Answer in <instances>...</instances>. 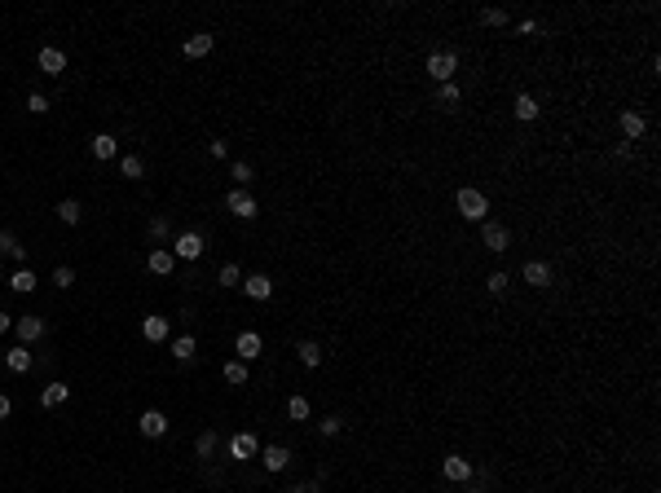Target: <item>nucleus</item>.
Masks as SVG:
<instances>
[{"label":"nucleus","instance_id":"f257e3e1","mask_svg":"<svg viewBox=\"0 0 661 493\" xmlns=\"http://www.w3.org/2000/svg\"><path fill=\"white\" fill-rule=\"evenodd\" d=\"M454 203H459V216H463V221H476V225H480V221L489 216V198L480 194V189H459Z\"/></svg>","mask_w":661,"mask_h":493},{"label":"nucleus","instance_id":"f03ea898","mask_svg":"<svg viewBox=\"0 0 661 493\" xmlns=\"http://www.w3.org/2000/svg\"><path fill=\"white\" fill-rule=\"evenodd\" d=\"M454 71H459V57H454V53H432V57H428V75L437 80V84H450Z\"/></svg>","mask_w":661,"mask_h":493},{"label":"nucleus","instance_id":"7ed1b4c3","mask_svg":"<svg viewBox=\"0 0 661 493\" xmlns=\"http://www.w3.org/2000/svg\"><path fill=\"white\" fill-rule=\"evenodd\" d=\"M172 256H176V260H199V256H203V234H194V230L176 234V243H172Z\"/></svg>","mask_w":661,"mask_h":493},{"label":"nucleus","instance_id":"20e7f679","mask_svg":"<svg viewBox=\"0 0 661 493\" xmlns=\"http://www.w3.org/2000/svg\"><path fill=\"white\" fill-rule=\"evenodd\" d=\"M260 348H264V339H260L256 331H243V335L234 339V353H238V362H256V357H260Z\"/></svg>","mask_w":661,"mask_h":493},{"label":"nucleus","instance_id":"39448f33","mask_svg":"<svg viewBox=\"0 0 661 493\" xmlns=\"http://www.w3.org/2000/svg\"><path fill=\"white\" fill-rule=\"evenodd\" d=\"M225 207H230V212L238 216V221H251V216H256V212H260V207H256V198H251V194H247V189H234V194H230V198H225Z\"/></svg>","mask_w":661,"mask_h":493},{"label":"nucleus","instance_id":"423d86ee","mask_svg":"<svg viewBox=\"0 0 661 493\" xmlns=\"http://www.w3.org/2000/svg\"><path fill=\"white\" fill-rule=\"evenodd\" d=\"M256 454H260V440L251 436V431H238V436L230 440V458H243L247 463V458H256Z\"/></svg>","mask_w":661,"mask_h":493},{"label":"nucleus","instance_id":"0eeeda50","mask_svg":"<svg viewBox=\"0 0 661 493\" xmlns=\"http://www.w3.org/2000/svg\"><path fill=\"white\" fill-rule=\"evenodd\" d=\"M137 427H141V436L154 440V436H163V431H167V414L163 410H141V423Z\"/></svg>","mask_w":661,"mask_h":493},{"label":"nucleus","instance_id":"6e6552de","mask_svg":"<svg viewBox=\"0 0 661 493\" xmlns=\"http://www.w3.org/2000/svg\"><path fill=\"white\" fill-rule=\"evenodd\" d=\"M14 331H18V339H22V344H35V339L44 335V322L35 317V313H27V317H18V322H14Z\"/></svg>","mask_w":661,"mask_h":493},{"label":"nucleus","instance_id":"1a4fd4ad","mask_svg":"<svg viewBox=\"0 0 661 493\" xmlns=\"http://www.w3.org/2000/svg\"><path fill=\"white\" fill-rule=\"evenodd\" d=\"M485 230H480V238H485V247L489 251H507V243H511V234L502 230V225H494V221H480Z\"/></svg>","mask_w":661,"mask_h":493},{"label":"nucleus","instance_id":"9d476101","mask_svg":"<svg viewBox=\"0 0 661 493\" xmlns=\"http://www.w3.org/2000/svg\"><path fill=\"white\" fill-rule=\"evenodd\" d=\"M441 472H446V480H454V485H463V480H472V463L459 458V454H450L446 463H441Z\"/></svg>","mask_w":661,"mask_h":493},{"label":"nucleus","instance_id":"9b49d317","mask_svg":"<svg viewBox=\"0 0 661 493\" xmlns=\"http://www.w3.org/2000/svg\"><path fill=\"white\" fill-rule=\"evenodd\" d=\"M35 62H40L44 75H62V71H66V53H62V49H40Z\"/></svg>","mask_w":661,"mask_h":493},{"label":"nucleus","instance_id":"f8f14e48","mask_svg":"<svg viewBox=\"0 0 661 493\" xmlns=\"http://www.w3.org/2000/svg\"><path fill=\"white\" fill-rule=\"evenodd\" d=\"M5 366L14 370V375H27V370H31V348H27V344L9 348V353H5Z\"/></svg>","mask_w":661,"mask_h":493},{"label":"nucleus","instance_id":"ddd939ff","mask_svg":"<svg viewBox=\"0 0 661 493\" xmlns=\"http://www.w3.org/2000/svg\"><path fill=\"white\" fill-rule=\"evenodd\" d=\"M525 282H529V286H551V264L525 260Z\"/></svg>","mask_w":661,"mask_h":493},{"label":"nucleus","instance_id":"4468645a","mask_svg":"<svg viewBox=\"0 0 661 493\" xmlns=\"http://www.w3.org/2000/svg\"><path fill=\"white\" fill-rule=\"evenodd\" d=\"M622 132H626L631 141H640L644 132H648V119H644L640 111H622Z\"/></svg>","mask_w":661,"mask_h":493},{"label":"nucleus","instance_id":"2eb2a0df","mask_svg":"<svg viewBox=\"0 0 661 493\" xmlns=\"http://www.w3.org/2000/svg\"><path fill=\"white\" fill-rule=\"evenodd\" d=\"M167 331H172V326H167V317H141V335H146L150 344H163Z\"/></svg>","mask_w":661,"mask_h":493},{"label":"nucleus","instance_id":"dca6fc26","mask_svg":"<svg viewBox=\"0 0 661 493\" xmlns=\"http://www.w3.org/2000/svg\"><path fill=\"white\" fill-rule=\"evenodd\" d=\"M260 463H264V472H282V467L291 463V454H287L282 445H269V449H260Z\"/></svg>","mask_w":661,"mask_h":493},{"label":"nucleus","instance_id":"f3484780","mask_svg":"<svg viewBox=\"0 0 661 493\" xmlns=\"http://www.w3.org/2000/svg\"><path fill=\"white\" fill-rule=\"evenodd\" d=\"M115 154H119V141L111 137V132H98V137H93V159L106 163V159H115Z\"/></svg>","mask_w":661,"mask_h":493},{"label":"nucleus","instance_id":"a211bd4d","mask_svg":"<svg viewBox=\"0 0 661 493\" xmlns=\"http://www.w3.org/2000/svg\"><path fill=\"white\" fill-rule=\"evenodd\" d=\"M212 44H216V40H212L208 31H194V35L185 40V57H208V53H212Z\"/></svg>","mask_w":661,"mask_h":493},{"label":"nucleus","instance_id":"6ab92c4d","mask_svg":"<svg viewBox=\"0 0 661 493\" xmlns=\"http://www.w3.org/2000/svg\"><path fill=\"white\" fill-rule=\"evenodd\" d=\"M146 264H150V273H159V278H163V273H172V269H176V256H172L167 247H159V251H150V260H146Z\"/></svg>","mask_w":661,"mask_h":493},{"label":"nucleus","instance_id":"aec40b11","mask_svg":"<svg viewBox=\"0 0 661 493\" xmlns=\"http://www.w3.org/2000/svg\"><path fill=\"white\" fill-rule=\"evenodd\" d=\"M243 291H247L251 299H269V295H273V282L264 278V273H251V278L243 282Z\"/></svg>","mask_w":661,"mask_h":493},{"label":"nucleus","instance_id":"412c9836","mask_svg":"<svg viewBox=\"0 0 661 493\" xmlns=\"http://www.w3.org/2000/svg\"><path fill=\"white\" fill-rule=\"evenodd\" d=\"M296 357H300V366H305V370H318V366H322V348H318L314 339H305V344H300V348H296Z\"/></svg>","mask_w":661,"mask_h":493},{"label":"nucleus","instance_id":"4be33fe9","mask_svg":"<svg viewBox=\"0 0 661 493\" xmlns=\"http://www.w3.org/2000/svg\"><path fill=\"white\" fill-rule=\"evenodd\" d=\"M538 111H543V106H538L534 97H529V93H520V97H516V119H520V124H534V119H538Z\"/></svg>","mask_w":661,"mask_h":493},{"label":"nucleus","instance_id":"5701e85b","mask_svg":"<svg viewBox=\"0 0 661 493\" xmlns=\"http://www.w3.org/2000/svg\"><path fill=\"white\" fill-rule=\"evenodd\" d=\"M80 216H84V207H80L75 198H62V203H57V221H62V225H80Z\"/></svg>","mask_w":661,"mask_h":493},{"label":"nucleus","instance_id":"b1692460","mask_svg":"<svg viewBox=\"0 0 661 493\" xmlns=\"http://www.w3.org/2000/svg\"><path fill=\"white\" fill-rule=\"evenodd\" d=\"M119 172H124L128 181H141V176H146V163H141L137 154H124V159H119Z\"/></svg>","mask_w":661,"mask_h":493},{"label":"nucleus","instance_id":"393cba45","mask_svg":"<svg viewBox=\"0 0 661 493\" xmlns=\"http://www.w3.org/2000/svg\"><path fill=\"white\" fill-rule=\"evenodd\" d=\"M216 286H225V291H230V286H243V269H238V264H221V273H216Z\"/></svg>","mask_w":661,"mask_h":493},{"label":"nucleus","instance_id":"a878e982","mask_svg":"<svg viewBox=\"0 0 661 493\" xmlns=\"http://www.w3.org/2000/svg\"><path fill=\"white\" fill-rule=\"evenodd\" d=\"M0 251H5V256H14V260H27V247H22L9 230H0Z\"/></svg>","mask_w":661,"mask_h":493},{"label":"nucleus","instance_id":"bb28decb","mask_svg":"<svg viewBox=\"0 0 661 493\" xmlns=\"http://www.w3.org/2000/svg\"><path fill=\"white\" fill-rule=\"evenodd\" d=\"M9 286H14L18 295H31V291H35V273H31V269H18L14 278H9Z\"/></svg>","mask_w":661,"mask_h":493},{"label":"nucleus","instance_id":"cd10ccee","mask_svg":"<svg viewBox=\"0 0 661 493\" xmlns=\"http://www.w3.org/2000/svg\"><path fill=\"white\" fill-rule=\"evenodd\" d=\"M172 353H176V362H190V357L199 353V344H194V335H181V339L172 344Z\"/></svg>","mask_w":661,"mask_h":493},{"label":"nucleus","instance_id":"c85d7f7f","mask_svg":"<svg viewBox=\"0 0 661 493\" xmlns=\"http://www.w3.org/2000/svg\"><path fill=\"white\" fill-rule=\"evenodd\" d=\"M309 414H314V410H309V401H305V396H291V401H287V418H296V423H305Z\"/></svg>","mask_w":661,"mask_h":493},{"label":"nucleus","instance_id":"c756f323","mask_svg":"<svg viewBox=\"0 0 661 493\" xmlns=\"http://www.w3.org/2000/svg\"><path fill=\"white\" fill-rule=\"evenodd\" d=\"M66 396H71V388H66V383H49V388H44V396H40V401H44V405H62Z\"/></svg>","mask_w":661,"mask_h":493},{"label":"nucleus","instance_id":"7c9ffc66","mask_svg":"<svg viewBox=\"0 0 661 493\" xmlns=\"http://www.w3.org/2000/svg\"><path fill=\"white\" fill-rule=\"evenodd\" d=\"M225 383L243 388V383H247V362H230V366H225Z\"/></svg>","mask_w":661,"mask_h":493},{"label":"nucleus","instance_id":"2f4dec72","mask_svg":"<svg viewBox=\"0 0 661 493\" xmlns=\"http://www.w3.org/2000/svg\"><path fill=\"white\" fill-rule=\"evenodd\" d=\"M230 176L238 181V189H247V185H251V176H256V172H251V163H234V167H230Z\"/></svg>","mask_w":661,"mask_h":493},{"label":"nucleus","instance_id":"473e14b6","mask_svg":"<svg viewBox=\"0 0 661 493\" xmlns=\"http://www.w3.org/2000/svg\"><path fill=\"white\" fill-rule=\"evenodd\" d=\"M437 102H441V106H459V84H454V80H450V84H441Z\"/></svg>","mask_w":661,"mask_h":493},{"label":"nucleus","instance_id":"72a5a7b5","mask_svg":"<svg viewBox=\"0 0 661 493\" xmlns=\"http://www.w3.org/2000/svg\"><path fill=\"white\" fill-rule=\"evenodd\" d=\"M480 22H485V27H507V9H485Z\"/></svg>","mask_w":661,"mask_h":493},{"label":"nucleus","instance_id":"f704fd0d","mask_svg":"<svg viewBox=\"0 0 661 493\" xmlns=\"http://www.w3.org/2000/svg\"><path fill=\"white\" fill-rule=\"evenodd\" d=\"M194 449H199V458H212V449H216V431H203Z\"/></svg>","mask_w":661,"mask_h":493},{"label":"nucleus","instance_id":"c9c22d12","mask_svg":"<svg viewBox=\"0 0 661 493\" xmlns=\"http://www.w3.org/2000/svg\"><path fill=\"white\" fill-rule=\"evenodd\" d=\"M71 282H75V273H71L66 264H57V269H53V286H62V291H71Z\"/></svg>","mask_w":661,"mask_h":493},{"label":"nucleus","instance_id":"e433bc0d","mask_svg":"<svg viewBox=\"0 0 661 493\" xmlns=\"http://www.w3.org/2000/svg\"><path fill=\"white\" fill-rule=\"evenodd\" d=\"M318 427H322V436H340V427H344V418H335V414H327V418H322V423H318Z\"/></svg>","mask_w":661,"mask_h":493},{"label":"nucleus","instance_id":"4c0bfd02","mask_svg":"<svg viewBox=\"0 0 661 493\" xmlns=\"http://www.w3.org/2000/svg\"><path fill=\"white\" fill-rule=\"evenodd\" d=\"M27 111H31V115H44V111H49V97H44V93H31V97H27Z\"/></svg>","mask_w":661,"mask_h":493},{"label":"nucleus","instance_id":"58836bf2","mask_svg":"<svg viewBox=\"0 0 661 493\" xmlns=\"http://www.w3.org/2000/svg\"><path fill=\"white\" fill-rule=\"evenodd\" d=\"M507 282H511L507 273H489V282H485V286H489L494 295H502V291H507Z\"/></svg>","mask_w":661,"mask_h":493},{"label":"nucleus","instance_id":"ea45409f","mask_svg":"<svg viewBox=\"0 0 661 493\" xmlns=\"http://www.w3.org/2000/svg\"><path fill=\"white\" fill-rule=\"evenodd\" d=\"M167 230H172V225H167L163 216H154V221H150V238H167Z\"/></svg>","mask_w":661,"mask_h":493},{"label":"nucleus","instance_id":"a19ab883","mask_svg":"<svg viewBox=\"0 0 661 493\" xmlns=\"http://www.w3.org/2000/svg\"><path fill=\"white\" fill-rule=\"evenodd\" d=\"M208 150H212V159H225V154H230V146H225V141H212Z\"/></svg>","mask_w":661,"mask_h":493},{"label":"nucleus","instance_id":"79ce46f5","mask_svg":"<svg viewBox=\"0 0 661 493\" xmlns=\"http://www.w3.org/2000/svg\"><path fill=\"white\" fill-rule=\"evenodd\" d=\"M516 31H520V35H538V22H534V18H525V22H520V27H516Z\"/></svg>","mask_w":661,"mask_h":493},{"label":"nucleus","instance_id":"37998d69","mask_svg":"<svg viewBox=\"0 0 661 493\" xmlns=\"http://www.w3.org/2000/svg\"><path fill=\"white\" fill-rule=\"evenodd\" d=\"M9 414H14V401H9V396L0 392V418H9Z\"/></svg>","mask_w":661,"mask_h":493},{"label":"nucleus","instance_id":"c03bdc74","mask_svg":"<svg viewBox=\"0 0 661 493\" xmlns=\"http://www.w3.org/2000/svg\"><path fill=\"white\" fill-rule=\"evenodd\" d=\"M9 326H14V317H9V313H0V335H5Z\"/></svg>","mask_w":661,"mask_h":493},{"label":"nucleus","instance_id":"a18cd8bd","mask_svg":"<svg viewBox=\"0 0 661 493\" xmlns=\"http://www.w3.org/2000/svg\"><path fill=\"white\" fill-rule=\"evenodd\" d=\"M291 493H322V489H318V485H296Z\"/></svg>","mask_w":661,"mask_h":493}]
</instances>
